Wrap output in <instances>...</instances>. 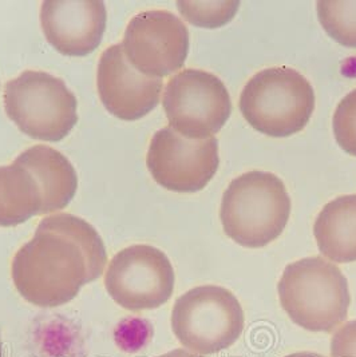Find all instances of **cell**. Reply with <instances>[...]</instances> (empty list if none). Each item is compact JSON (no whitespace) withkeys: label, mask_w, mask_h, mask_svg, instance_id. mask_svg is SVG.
Returning a JSON list of instances; mask_svg holds the SVG:
<instances>
[{"label":"cell","mask_w":356,"mask_h":357,"mask_svg":"<svg viewBox=\"0 0 356 357\" xmlns=\"http://www.w3.org/2000/svg\"><path fill=\"white\" fill-rule=\"evenodd\" d=\"M106 261L97 230L80 217L62 213L39 222L33 240L17 250L11 276L26 301L55 308L102 276Z\"/></svg>","instance_id":"6da1fadb"},{"label":"cell","mask_w":356,"mask_h":357,"mask_svg":"<svg viewBox=\"0 0 356 357\" xmlns=\"http://www.w3.org/2000/svg\"><path fill=\"white\" fill-rule=\"evenodd\" d=\"M78 188L74 166L52 147L36 145L0 166V227H17L34 215L66 208Z\"/></svg>","instance_id":"7a4b0ae2"},{"label":"cell","mask_w":356,"mask_h":357,"mask_svg":"<svg viewBox=\"0 0 356 357\" xmlns=\"http://www.w3.org/2000/svg\"><path fill=\"white\" fill-rule=\"evenodd\" d=\"M291 214V198L272 173L249 172L233 179L223 195L220 218L230 240L244 248L271 244Z\"/></svg>","instance_id":"3957f363"},{"label":"cell","mask_w":356,"mask_h":357,"mask_svg":"<svg viewBox=\"0 0 356 357\" xmlns=\"http://www.w3.org/2000/svg\"><path fill=\"white\" fill-rule=\"evenodd\" d=\"M280 304L292 321L311 332H332L351 304L347 278L323 257H307L285 266L279 281Z\"/></svg>","instance_id":"277c9868"},{"label":"cell","mask_w":356,"mask_h":357,"mask_svg":"<svg viewBox=\"0 0 356 357\" xmlns=\"http://www.w3.org/2000/svg\"><path fill=\"white\" fill-rule=\"evenodd\" d=\"M239 105L255 130L283 138L306 128L315 109V93L311 83L296 70L271 67L248 81Z\"/></svg>","instance_id":"5b68a950"},{"label":"cell","mask_w":356,"mask_h":357,"mask_svg":"<svg viewBox=\"0 0 356 357\" xmlns=\"http://www.w3.org/2000/svg\"><path fill=\"white\" fill-rule=\"evenodd\" d=\"M77 98L49 73L27 70L4 87V109L17 129L38 141L59 142L78 122Z\"/></svg>","instance_id":"8992f818"},{"label":"cell","mask_w":356,"mask_h":357,"mask_svg":"<svg viewBox=\"0 0 356 357\" xmlns=\"http://www.w3.org/2000/svg\"><path fill=\"white\" fill-rule=\"evenodd\" d=\"M244 310L236 296L217 285L197 287L178 297L172 312L177 340L200 356L232 347L244 331Z\"/></svg>","instance_id":"52a82bcc"},{"label":"cell","mask_w":356,"mask_h":357,"mask_svg":"<svg viewBox=\"0 0 356 357\" xmlns=\"http://www.w3.org/2000/svg\"><path fill=\"white\" fill-rule=\"evenodd\" d=\"M169 126L191 139L211 138L232 113L225 84L211 73L186 68L170 78L163 91Z\"/></svg>","instance_id":"ba28073f"},{"label":"cell","mask_w":356,"mask_h":357,"mask_svg":"<svg viewBox=\"0 0 356 357\" xmlns=\"http://www.w3.org/2000/svg\"><path fill=\"white\" fill-rule=\"evenodd\" d=\"M175 281V269L162 250L150 245H133L110 261L105 287L119 307L140 312L168 303Z\"/></svg>","instance_id":"9c48e42d"},{"label":"cell","mask_w":356,"mask_h":357,"mask_svg":"<svg viewBox=\"0 0 356 357\" xmlns=\"http://www.w3.org/2000/svg\"><path fill=\"white\" fill-rule=\"evenodd\" d=\"M218 163V142L214 137L191 139L170 126L153 135L146 157L154 181L177 193L202 190L217 173Z\"/></svg>","instance_id":"30bf717a"},{"label":"cell","mask_w":356,"mask_h":357,"mask_svg":"<svg viewBox=\"0 0 356 357\" xmlns=\"http://www.w3.org/2000/svg\"><path fill=\"white\" fill-rule=\"evenodd\" d=\"M121 45L135 70L161 79L185 63L189 31L184 22L169 11H145L130 20Z\"/></svg>","instance_id":"8fae6325"},{"label":"cell","mask_w":356,"mask_h":357,"mask_svg":"<svg viewBox=\"0 0 356 357\" xmlns=\"http://www.w3.org/2000/svg\"><path fill=\"white\" fill-rule=\"evenodd\" d=\"M97 87L105 109L118 119L130 122L141 119L157 107L163 83L135 70L122 45H113L101 55Z\"/></svg>","instance_id":"7c38bea8"},{"label":"cell","mask_w":356,"mask_h":357,"mask_svg":"<svg viewBox=\"0 0 356 357\" xmlns=\"http://www.w3.org/2000/svg\"><path fill=\"white\" fill-rule=\"evenodd\" d=\"M106 7L99 0H47L40 24L50 45L66 56L91 54L106 30Z\"/></svg>","instance_id":"4fadbf2b"},{"label":"cell","mask_w":356,"mask_h":357,"mask_svg":"<svg viewBox=\"0 0 356 357\" xmlns=\"http://www.w3.org/2000/svg\"><path fill=\"white\" fill-rule=\"evenodd\" d=\"M313 234L324 257L338 264L356 261V195H341L319 213Z\"/></svg>","instance_id":"5bb4252c"},{"label":"cell","mask_w":356,"mask_h":357,"mask_svg":"<svg viewBox=\"0 0 356 357\" xmlns=\"http://www.w3.org/2000/svg\"><path fill=\"white\" fill-rule=\"evenodd\" d=\"M318 17L332 39L341 46L356 49V1L320 0Z\"/></svg>","instance_id":"9a60e30c"},{"label":"cell","mask_w":356,"mask_h":357,"mask_svg":"<svg viewBox=\"0 0 356 357\" xmlns=\"http://www.w3.org/2000/svg\"><path fill=\"white\" fill-rule=\"evenodd\" d=\"M240 1H177L179 14L195 27L218 29L229 23L237 13Z\"/></svg>","instance_id":"2e32d148"},{"label":"cell","mask_w":356,"mask_h":357,"mask_svg":"<svg viewBox=\"0 0 356 357\" xmlns=\"http://www.w3.org/2000/svg\"><path fill=\"white\" fill-rule=\"evenodd\" d=\"M332 126L339 146L356 157V89L340 100Z\"/></svg>","instance_id":"e0dca14e"},{"label":"cell","mask_w":356,"mask_h":357,"mask_svg":"<svg viewBox=\"0 0 356 357\" xmlns=\"http://www.w3.org/2000/svg\"><path fill=\"white\" fill-rule=\"evenodd\" d=\"M331 357H356V320L335 332L331 340Z\"/></svg>","instance_id":"ac0fdd59"},{"label":"cell","mask_w":356,"mask_h":357,"mask_svg":"<svg viewBox=\"0 0 356 357\" xmlns=\"http://www.w3.org/2000/svg\"><path fill=\"white\" fill-rule=\"evenodd\" d=\"M160 357H201L197 354H193L191 351H186V349H175V351H170L165 355H162Z\"/></svg>","instance_id":"d6986e66"},{"label":"cell","mask_w":356,"mask_h":357,"mask_svg":"<svg viewBox=\"0 0 356 357\" xmlns=\"http://www.w3.org/2000/svg\"><path fill=\"white\" fill-rule=\"evenodd\" d=\"M285 357H325L315 352H297V354H292L290 356Z\"/></svg>","instance_id":"ffe728a7"},{"label":"cell","mask_w":356,"mask_h":357,"mask_svg":"<svg viewBox=\"0 0 356 357\" xmlns=\"http://www.w3.org/2000/svg\"><path fill=\"white\" fill-rule=\"evenodd\" d=\"M0 357H3V347H1V339H0Z\"/></svg>","instance_id":"44dd1931"}]
</instances>
